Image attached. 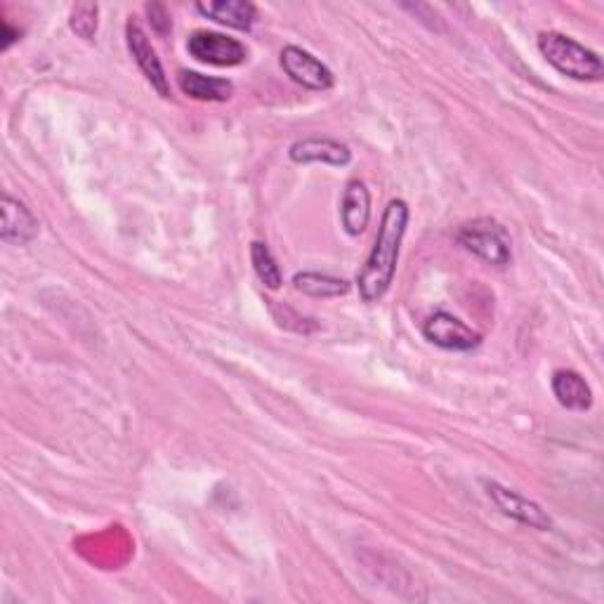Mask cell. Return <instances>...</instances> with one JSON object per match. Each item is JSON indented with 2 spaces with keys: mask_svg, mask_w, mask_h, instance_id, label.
I'll use <instances>...</instances> for the list:
<instances>
[{
  "mask_svg": "<svg viewBox=\"0 0 604 604\" xmlns=\"http://www.w3.org/2000/svg\"><path fill=\"white\" fill-rule=\"evenodd\" d=\"M197 12L237 32H251L257 22V8L251 0H209L197 3Z\"/></svg>",
  "mask_w": 604,
  "mask_h": 604,
  "instance_id": "11",
  "label": "cell"
},
{
  "mask_svg": "<svg viewBox=\"0 0 604 604\" xmlns=\"http://www.w3.org/2000/svg\"><path fill=\"white\" fill-rule=\"evenodd\" d=\"M100 8L95 3H78L68 12V26L72 32L84 38V40H95V34H98V24H100Z\"/></svg>",
  "mask_w": 604,
  "mask_h": 604,
  "instance_id": "17",
  "label": "cell"
},
{
  "mask_svg": "<svg viewBox=\"0 0 604 604\" xmlns=\"http://www.w3.org/2000/svg\"><path fill=\"white\" fill-rule=\"evenodd\" d=\"M293 286L295 291L310 298H340L350 291V284L345 279L319 272H298L293 277Z\"/></svg>",
  "mask_w": 604,
  "mask_h": 604,
  "instance_id": "15",
  "label": "cell"
},
{
  "mask_svg": "<svg viewBox=\"0 0 604 604\" xmlns=\"http://www.w3.org/2000/svg\"><path fill=\"white\" fill-rule=\"evenodd\" d=\"M423 336L428 338L432 345L449 350V352H470L482 345V334L473 331V328L453 317L449 312H435L423 324Z\"/></svg>",
  "mask_w": 604,
  "mask_h": 604,
  "instance_id": "7",
  "label": "cell"
},
{
  "mask_svg": "<svg viewBox=\"0 0 604 604\" xmlns=\"http://www.w3.org/2000/svg\"><path fill=\"white\" fill-rule=\"evenodd\" d=\"M482 485L487 489V496L491 499V503L496 505L505 517H511L519 521V525L537 531H551L555 527L553 517L548 515L543 511V505H539L537 501L521 496L519 491L507 489L501 482H493V479H485Z\"/></svg>",
  "mask_w": 604,
  "mask_h": 604,
  "instance_id": "4",
  "label": "cell"
},
{
  "mask_svg": "<svg viewBox=\"0 0 604 604\" xmlns=\"http://www.w3.org/2000/svg\"><path fill=\"white\" fill-rule=\"evenodd\" d=\"M456 241L465 251L477 255L493 267H505L511 263V237L507 231L491 217H479L475 223L463 225L456 235Z\"/></svg>",
  "mask_w": 604,
  "mask_h": 604,
  "instance_id": "3",
  "label": "cell"
},
{
  "mask_svg": "<svg viewBox=\"0 0 604 604\" xmlns=\"http://www.w3.org/2000/svg\"><path fill=\"white\" fill-rule=\"evenodd\" d=\"M3 219H0V239L10 246H26L38 237V219L20 199L3 194Z\"/></svg>",
  "mask_w": 604,
  "mask_h": 604,
  "instance_id": "10",
  "label": "cell"
},
{
  "mask_svg": "<svg viewBox=\"0 0 604 604\" xmlns=\"http://www.w3.org/2000/svg\"><path fill=\"white\" fill-rule=\"evenodd\" d=\"M187 50L197 62L211 66H239L249 58V50H246L241 40L205 29L189 36Z\"/></svg>",
  "mask_w": 604,
  "mask_h": 604,
  "instance_id": "5",
  "label": "cell"
},
{
  "mask_svg": "<svg viewBox=\"0 0 604 604\" xmlns=\"http://www.w3.org/2000/svg\"><path fill=\"white\" fill-rule=\"evenodd\" d=\"M553 394L557 397L559 406H565L567 411H576V414H586V411L593 408V390H590V386L579 370H571V368L555 370Z\"/></svg>",
  "mask_w": 604,
  "mask_h": 604,
  "instance_id": "13",
  "label": "cell"
},
{
  "mask_svg": "<svg viewBox=\"0 0 604 604\" xmlns=\"http://www.w3.org/2000/svg\"><path fill=\"white\" fill-rule=\"evenodd\" d=\"M340 219L350 237H360L366 231L370 223V191L362 180H350L342 191Z\"/></svg>",
  "mask_w": 604,
  "mask_h": 604,
  "instance_id": "12",
  "label": "cell"
},
{
  "mask_svg": "<svg viewBox=\"0 0 604 604\" xmlns=\"http://www.w3.org/2000/svg\"><path fill=\"white\" fill-rule=\"evenodd\" d=\"M539 50L545 62L555 66L562 76H569L574 80H588V84H595V80H602L604 76V64L600 54L581 46L579 40L567 34L543 32L539 36Z\"/></svg>",
  "mask_w": 604,
  "mask_h": 604,
  "instance_id": "2",
  "label": "cell"
},
{
  "mask_svg": "<svg viewBox=\"0 0 604 604\" xmlns=\"http://www.w3.org/2000/svg\"><path fill=\"white\" fill-rule=\"evenodd\" d=\"M17 38H20V34H12V32H10V26L5 24V26H3V50H8L12 43H15Z\"/></svg>",
  "mask_w": 604,
  "mask_h": 604,
  "instance_id": "19",
  "label": "cell"
},
{
  "mask_svg": "<svg viewBox=\"0 0 604 604\" xmlns=\"http://www.w3.org/2000/svg\"><path fill=\"white\" fill-rule=\"evenodd\" d=\"M177 86L191 100L199 102H227L231 95H235V86L227 78L217 76H203L199 72H187L180 68L177 72Z\"/></svg>",
  "mask_w": 604,
  "mask_h": 604,
  "instance_id": "14",
  "label": "cell"
},
{
  "mask_svg": "<svg viewBox=\"0 0 604 604\" xmlns=\"http://www.w3.org/2000/svg\"><path fill=\"white\" fill-rule=\"evenodd\" d=\"M288 156L293 163H324V166L345 168L352 161V151L348 144L331 140V137H305V140L291 144Z\"/></svg>",
  "mask_w": 604,
  "mask_h": 604,
  "instance_id": "9",
  "label": "cell"
},
{
  "mask_svg": "<svg viewBox=\"0 0 604 604\" xmlns=\"http://www.w3.org/2000/svg\"><path fill=\"white\" fill-rule=\"evenodd\" d=\"M408 219L411 211L404 199H392L386 205V211H382L374 249H370L364 267L356 274V288H360V295L368 305L380 302L390 291L397 265H400Z\"/></svg>",
  "mask_w": 604,
  "mask_h": 604,
  "instance_id": "1",
  "label": "cell"
},
{
  "mask_svg": "<svg viewBox=\"0 0 604 604\" xmlns=\"http://www.w3.org/2000/svg\"><path fill=\"white\" fill-rule=\"evenodd\" d=\"M126 43H128V50L133 54L135 64L140 66L142 76L149 80V86L154 88L161 98H171L168 76H166V72H163V64L159 60L154 46L149 43L144 29L135 17H130L126 24Z\"/></svg>",
  "mask_w": 604,
  "mask_h": 604,
  "instance_id": "8",
  "label": "cell"
},
{
  "mask_svg": "<svg viewBox=\"0 0 604 604\" xmlns=\"http://www.w3.org/2000/svg\"><path fill=\"white\" fill-rule=\"evenodd\" d=\"M251 260H253V269L257 274V279L263 281L269 291H277L284 284V274L281 267L274 260L272 251L267 249V243L263 241H253L251 243Z\"/></svg>",
  "mask_w": 604,
  "mask_h": 604,
  "instance_id": "16",
  "label": "cell"
},
{
  "mask_svg": "<svg viewBox=\"0 0 604 604\" xmlns=\"http://www.w3.org/2000/svg\"><path fill=\"white\" fill-rule=\"evenodd\" d=\"M279 62L286 76L305 90L324 92V90H331L336 84L331 68H328L319 58H314L312 52L302 50L298 46H286L281 50Z\"/></svg>",
  "mask_w": 604,
  "mask_h": 604,
  "instance_id": "6",
  "label": "cell"
},
{
  "mask_svg": "<svg viewBox=\"0 0 604 604\" xmlns=\"http://www.w3.org/2000/svg\"><path fill=\"white\" fill-rule=\"evenodd\" d=\"M147 15H149L151 29H154L159 36H168V34H171L173 22H171V15H168L166 5H161V3H149V5H147Z\"/></svg>",
  "mask_w": 604,
  "mask_h": 604,
  "instance_id": "18",
  "label": "cell"
}]
</instances>
